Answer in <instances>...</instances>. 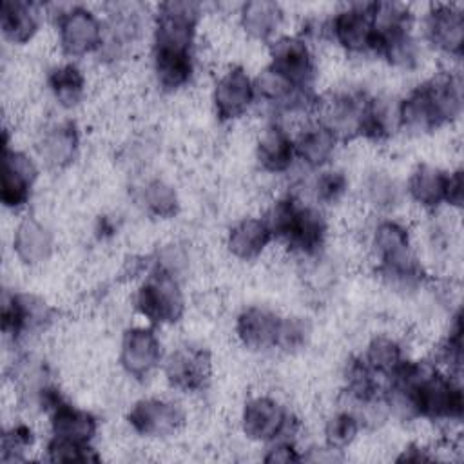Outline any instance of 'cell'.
I'll use <instances>...</instances> for the list:
<instances>
[{"label":"cell","mask_w":464,"mask_h":464,"mask_svg":"<svg viewBox=\"0 0 464 464\" xmlns=\"http://www.w3.org/2000/svg\"><path fill=\"white\" fill-rule=\"evenodd\" d=\"M254 80L239 65L225 71L214 87V107L221 121H230L243 116L252 105Z\"/></svg>","instance_id":"10"},{"label":"cell","mask_w":464,"mask_h":464,"mask_svg":"<svg viewBox=\"0 0 464 464\" xmlns=\"http://www.w3.org/2000/svg\"><path fill=\"white\" fill-rule=\"evenodd\" d=\"M361 428V419L353 411H339L328 419L324 426L326 446L334 451H341L348 448Z\"/></svg>","instance_id":"33"},{"label":"cell","mask_w":464,"mask_h":464,"mask_svg":"<svg viewBox=\"0 0 464 464\" xmlns=\"http://www.w3.org/2000/svg\"><path fill=\"white\" fill-rule=\"evenodd\" d=\"M270 67L299 89H308L314 80V56L299 36H281L270 44Z\"/></svg>","instance_id":"9"},{"label":"cell","mask_w":464,"mask_h":464,"mask_svg":"<svg viewBox=\"0 0 464 464\" xmlns=\"http://www.w3.org/2000/svg\"><path fill=\"white\" fill-rule=\"evenodd\" d=\"M136 308L152 324L176 323L185 310L178 277L156 268L138 288Z\"/></svg>","instance_id":"3"},{"label":"cell","mask_w":464,"mask_h":464,"mask_svg":"<svg viewBox=\"0 0 464 464\" xmlns=\"http://www.w3.org/2000/svg\"><path fill=\"white\" fill-rule=\"evenodd\" d=\"M241 25L256 40H268L283 20V11L272 0H250L241 5Z\"/></svg>","instance_id":"27"},{"label":"cell","mask_w":464,"mask_h":464,"mask_svg":"<svg viewBox=\"0 0 464 464\" xmlns=\"http://www.w3.org/2000/svg\"><path fill=\"white\" fill-rule=\"evenodd\" d=\"M154 74L165 91H176L187 85L194 72L192 53L178 51H152Z\"/></svg>","instance_id":"28"},{"label":"cell","mask_w":464,"mask_h":464,"mask_svg":"<svg viewBox=\"0 0 464 464\" xmlns=\"http://www.w3.org/2000/svg\"><path fill=\"white\" fill-rule=\"evenodd\" d=\"M344 382H346V393L353 402L359 404H370L381 399V384L377 381V375L368 368V364L362 361V357L352 359L344 372Z\"/></svg>","instance_id":"31"},{"label":"cell","mask_w":464,"mask_h":464,"mask_svg":"<svg viewBox=\"0 0 464 464\" xmlns=\"http://www.w3.org/2000/svg\"><path fill=\"white\" fill-rule=\"evenodd\" d=\"M348 188V179L344 172L341 170H323L314 183V194L315 199L323 205H334L337 203Z\"/></svg>","instance_id":"36"},{"label":"cell","mask_w":464,"mask_h":464,"mask_svg":"<svg viewBox=\"0 0 464 464\" xmlns=\"http://www.w3.org/2000/svg\"><path fill=\"white\" fill-rule=\"evenodd\" d=\"M167 381L181 392H196L210 377V357L203 348H178L165 362Z\"/></svg>","instance_id":"13"},{"label":"cell","mask_w":464,"mask_h":464,"mask_svg":"<svg viewBox=\"0 0 464 464\" xmlns=\"http://www.w3.org/2000/svg\"><path fill=\"white\" fill-rule=\"evenodd\" d=\"M326 237V219L321 210L299 203L288 230L283 236L286 245L301 254H315Z\"/></svg>","instance_id":"18"},{"label":"cell","mask_w":464,"mask_h":464,"mask_svg":"<svg viewBox=\"0 0 464 464\" xmlns=\"http://www.w3.org/2000/svg\"><path fill=\"white\" fill-rule=\"evenodd\" d=\"M424 33L433 47L446 54H460L464 44V14L457 5H431L424 18Z\"/></svg>","instance_id":"12"},{"label":"cell","mask_w":464,"mask_h":464,"mask_svg":"<svg viewBox=\"0 0 464 464\" xmlns=\"http://www.w3.org/2000/svg\"><path fill=\"white\" fill-rule=\"evenodd\" d=\"M295 419L276 399L266 395L252 397L241 413L243 433L257 442H274L295 431Z\"/></svg>","instance_id":"4"},{"label":"cell","mask_w":464,"mask_h":464,"mask_svg":"<svg viewBox=\"0 0 464 464\" xmlns=\"http://www.w3.org/2000/svg\"><path fill=\"white\" fill-rule=\"evenodd\" d=\"M254 94L263 103L279 111H297L304 109L306 103H310L308 89H299L270 65L256 76Z\"/></svg>","instance_id":"16"},{"label":"cell","mask_w":464,"mask_h":464,"mask_svg":"<svg viewBox=\"0 0 464 464\" xmlns=\"http://www.w3.org/2000/svg\"><path fill=\"white\" fill-rule=\"evenodd\" d=\"M161 359V344L158 335L150 328L136 326L123 334L120 362L123 370L136 377H147Z\"/></svg>","instance_id":"11"},{"label":"cell","mask_w":464,"mask_h":464,"mask_svg":"<svg viewBox=\"0 0 464 464\" xmlns=\"http://www.w3.org/2000/svg\"><path fill=\"white\" fill-rule=\"evenodd\" d=\"M96 430L98 422L92 413L74 408L63 401L51 411L53 437L89 444Z\"/></svg>","instance_id":"23"},{"label":"cell","mask_w":464,"mask_h":464,"mask_svg":"<svg viewBox=\"0 0 464 464\" xmlns=\"http://www.w3.org/2000/svg\"><path fill=\"white\" fill-rule=\"evenodd\" d=\"M281 319L276 312L263 306L245 308L236 321L239 341L250 350H266L277 346Z\"/></svg>","instance_id":"17"},{"label":"cell","mask_w":464,"mask_h":464,"mask_svg":"<svg viewBox=\"0 0 464 464\" xmlns=\"http://www.w3.org/2000/svg\"><path fill=\"white\" fill-rule=\"evenodd\" d=\"M364 198L379 210H390L399 203V185L386 172H373L364 179Z\"/></svg>","instance_id":"34"},{"label":"cell","mask_w":464,"mask_h":464,"mask_svg":"<svg viewBox=\"0 0 464 464\" xmlns=\"http://www.w3.org/2000/svg\"><path fill=\"white\" fill-rule=\"evenodd\" d=\"M53 248L54 239L51 230L34 218L22 219L14 228L13 250L22 263L31 266L40 265L51 257Z\"/></svg>","instance_id":"19"},{"label":"cell","mask_w":464,"mask_h":464,"mask_svg":"<svg viewBox=\"0 0 464 464\" xmlns=\"http://www.w3.org/2000/svg\"><path fill=\"white\" fill-rule=\"evenodd\" d=\"M34 442L33 430L27 424H14L2 435V460H20L22 453Z\"/></svg>","instance_id":"37"},{"label":"cell","mask_w":464,"mask_h":464,"mask_svg":"<svg viewBox=\"0 0 464 464\" xmlns=\"http://www.w3.org/2000/svg\"><path fill=\"white\" fill-rule=\"evenodd\" d=\"M270 239L272 234L263 219L245 218L230 228L227 237V248L234 257L250 261L261 256Z\"/></svg>","instance_id":"22"},{"label":"cell","mask_w":464,"mask_h":464,"mask_svg":"<svg viewBox=\"0 0 464 464\" xmlns=\"http://www.w3.org/2000/svg\"><path fill=\"white\" fill-rule=\"evenodd\" d=\"M143 203L147 210L156 218H172L179 208L178 192L163 179H152L143 188Z\"/></svg>","instance_id":"32"},{"label":"cell","mask_w":464,"mask_h":464,"mask_svg":"<svg viewBox=\"0 0 464 464\" xmlns=\"http://www.w3.org/2000/svg\"><path fill=\"white\" fill-rule=\"evenodd\" d=\"M448 176L444 170L433 165L420 163L413 169L408 179V192L415 203L426 208H435L446 201Z\"/></svg>","instance_id":"25"},{"label":"cell","mask_w":464,"mask_h":464,"mask_svg":"<svg viewBox=\"0 0 464 464\" xmlns=\"http://www.w3.org/2000/svg\"><path fill=\"white\" fill-rule=\"evenodd\" d=\"M310 334V326L301 317H283L277 346L283 350H297L304 344L306 337Z\"/></svg>","instance_id":"38"},{"label":"cell","mask_w":464,"mask_h":464,"mask_svg":"<svg viewBox=\"0 0 464 464\" xmlns=\"http://www.w3.org/2000/svg\"><path fill=\"white\" fill-rule=\"evenodd\" d=\"M446 203L453 207L462 205V172L457 170L448 176V187H446Z\"/></svg>","instance_id":"40"},{"label":"cell","mask_w":464,"mask_h":464,"mask_svg":"<svg viewBox=\"0 0 464 464\" xmlns=\"http://www.w3.org/2000/svg\"><path fill=\"white\" fill-rule=\"evenodd\" d=\"M60 47L67 56H85L102 47L103 25L85 7H69L58 16Z\"/></svg>","instance_id":"5"},{"label":"cell","mask_w":464,"mask_h":464,"mask_svg":"<svg viewBox=\"0 0 464 464\" xmlns=\"http://www.w3.org/2000/svg\"><path fill=\"white\" fill-rule=\"evenodd\" d=\"M337 138L335 134L324 127L323 123H315L306 127L295 140V156L304 161L308 167H323L324 163L330 161L335 150Z\"/></svg>","instance_id":"26"},{"label":"cell","mask_w":464,"mask_h":464,"mask_svg":"<svg viewBox=\"0 0 464 464\" xmlns=\"http://www.w3.org/2000/svg\"><path fill=\"white\" fill-rule=\"evenodd\" d=\"M49 89L62 107H74L85 92V76L74 63H63L49 72Z\"/></svg>","instance_id":"30"},{"label":"cell","mask_w":464,"mask_h":464,"mask_svg":"<svg viewBox=\"0 0 464 464\" xmlns=\"http://www.w3.org/2000/svg\"><path fill=\"white\" fill-rule=\"evenodd\" d=\"M334 40L348 53H368L373 51V22H372V2L350 4L337 11L330 22Z\"/></svg>","instance_id":"6"},{"label":"cell","mask_w":464,"mask_h":464,"mask_svg":"<svg viewBox=\"0 0 464 464\" xmlns=\"http://www.w3.org/2000/svg\"><path fill=\"white\" fill-rule=\"evenodd\" d=\"M127 420L140 435L169 437L183 426L185 411L172 401L150 397L138 401L130 408Z\"/></svg>","instance_id":"7"},{"label":"cell","mask_w":464,"mask_h":464,"mask_svg":"<svg viewBox=\"0 0 464 464\" xmlns=\"http://www.w3.org/2000/svg\"><path fill=\"white\" fill-rule=\"evenodd\" d=\"M47 460H51V462H91V460H98V455L85 442H74V440L53 437L47 444Z\"/></svg>","instance_id":"35"},{"label":"cell","mask_w":464,"mask_h":464,"mask_svg":"<svg viewBox=\"0 0 464 464\" xmlns=\"http://www.w3.org/2000/svg\"><path fill=\"white\" fill-rule=\"evenodd\" d=\"M372 245L379 259V274L397 288H411L422 281V266L411 252L408 230L393 221L377 223Z\"/></svg>","instance_id":"1"},{"label":"cell","mask_w":464,"mask_h":464,"mask_svg":"<svg viewBox=\"0 0 464 464\" xmlns=\"http://www.w3.org/2000/svg\"><path fill=\"white\" fill-rule=\"evenodd\" d=\"M370 96L362 92H341L332 96L323 109V123L337 140H348L361 134V123Z\"/></svg>","instance_id":"14"},{"label":"cell","mask_w":464,"mask_h":464,"mask_svg":"<svg viewBox=\"0 0 464 464\" xmlns=\"http://www.w3.org/2000/svg\"><path fill=\"white\" fill-rule=\"evenodd\" d=\"M397 121L411 132H428L446 123L428 82L413 89L399 103Z\"/></svg>","instance_id":"15"},{"label":"cell","mask_w":464,"mask_h":464,"mask_svg":"<svg viewBox=\"0 0 464 464\" xmlns=\"http://www.w3.org/2000/svg\"><path fill=\"white\" fill-rule=\"evenodd\" d=\"M362 361L377 377L392 379L406 359L401 344L395 339L386 335H377L366 346Z\"/></svg>","instance_id":"29"},{"label":"cell","mask_w":464,"mask_h":464,"mask_svg":"<svg viewBox=\"0 0 464 464\" xmlns=\"http://www.w3.org/2000/svg\"><path fill=\"white\" fill-rule=\"evenodd\" d=\"M38 176L34 161L22 150H14L4 141L2 160V203L5 208L16 210L31 198V188Z\"/></svg>","instance_id":"8"},{"label":"cell","mask_w":464,"mask_h":464,"mask_svg":"<svg viewBox=\"0 0 464 464\" xmlns=\"http://www.w3.org/2000/svg\"><path fill=\"white\" fill-rule=\"evenodd\" d=\"M303 457L297 453V448L290 439H279L274 446L268 448L266 455L263 457L265 462L270 464H290V462H299Z\"/></svg>","instance_id":"39"},{"label":"cell","mask_w":464,"mask_h":464,"mask_svg":"<svg viewBox=\"0 0 464 464\" xmlns=\"http://www.w3.org/2000/svg\"><path fill=\"white\" fill-rule=\"evenodd\" d=\"M0 27L4 38L9 44H27L38 31V9L29 2L4 0Z\"/></svg>","instance_id":"24"},{"label":"cell","mask_w":464,"mask_h":464,"mask_svg":"<svg viewBox=\"0 0 464 464\" xmlns=\"http://www.w3.org/2000/svg\"><path fill=\"white\" fill-rule=\"evenodd\" d=\"M78 141V130L72 121L54 123L44 130L38 141V154L49 167L62 169L74 160Z\"/></svg>","instance_id":"21"},{"label":"cell","mask_w":464,"mask_h":464,"mask_svg":"<svg viewBox=\"0 0 464 464\" xmlns=\"http://www.w3.org/2000/svg\"><path fill=\"white\" fill-rule=\"evenodd\" d=\"M201 5L188 0H170L158 7L152 51L192 53Z\"/></svg>","instance_id":"2"},{"label":"cell","mask_w":464,"mask_h":464,"mask_svg":"<svg viewBox=\"0 0 464 464\" xmlns=\"http://www.w3.org/2000/svg\"><path fill=\"white\" fill-rule=\"evenodd\" d=\"M256 158L263 170L281 174L290 169L295 158V147L290 134L277 123L263 129L256 145Z\"/></svg>","instance_id":"20"}]
</instances>
